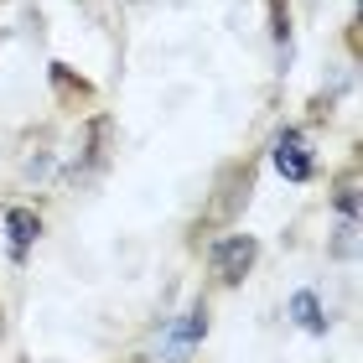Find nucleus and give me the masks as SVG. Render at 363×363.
I'll list each match as a JSON object with an SVG mask.
<instances>
[{"label": "nucleus", "instance_id": "nucleus-1", "mask_svg": "<svg viewBox=\"0 0 363 363\" xmlns=\"http://www.w3.org/2000/svg\"><path fill=\"white\" fill-rule=\"evenodd\" d=\"M208 259H213V270H218L223 286H239V280L250 275V265L259 259V239H255V234H223V239L208 250Z\"/></svg>", "mask_w": 363, "mask_h": 363}, {"label": "nucleus", "instance_id": "nucleus-2", "mask_svg": "<svg viewBox=\"0 0 363 363\" xmlns=\"http://www.w3.org/2000/svg\"><path fill=\"white\" fill-rule=\"evenodd\" d=\"M208 337V306H192L167 327V342H161V363H187V353Z\"/></svg>", "mask_w": 363, "mask_h": 363}, {"label": "nucleus", "instance_id": "nucleus-3", "mask_svg": "<svg viewBox=\"0 0 363 363\" xmlns=\"http://www.w3.org/2000/svg\"><path fill=\"white\" fill-rule=\"evenodd\" d=\"M270 161H275V172L286 177V182H311V151H306V140H301V130H280L275 135V151H270Z\"/></svg>", "mask_w": 363, "mask_h": 363}, {"label": "nucleus", "instance_id": "nucleus-4", "mask_svg": "<svg viewBox=\"0 0 363 363\" xmlns=\"http://www.w3.org/2000/svg\"><path fill=\"white\" fill-rule=\"evenodd\" d=\"M6 234H11V259L21 265L31 255V244H37V234H42V218L31 208H6Z\"/></svg>", "mask_w": 363, "mask_h": 363}, {"label": "nucleus", "instance_id": "nucleus-5", "mask_svg": "<svg viewBox=\"0 0 363 363\" xmlns=\"http://www.w3.org/2000/svg\"><path fill=\"white\" fill-rule=\"evenodd\" d=\"M291 322L301 327V333H311V337H327V317H322L317 291H296L291 296Z\"/></svg>", "mask_w": 363, "mask_h": 363}, {"label": "nucleus", "instance_id": "nucleus-6", "mask_svg": "<svg viewBox=\"0 0 363 363\" xmlns=\"http://www.w3.org/2000/svg\"><path fill=\"white\" fill-rule=\"evenodd\" d=\"M337 213L342 218H358V182H353V172L337 182Z\"/></svg>", "mask_w": 363, "mask_h": 363}, {"label": "nucleus", "instance_id": "nucleus-7", "mask_svg": "<svg viewBox=\"0 0 363 363\" xmlns=\"http://www.w3.org/2000/svg\"><path fill=\"white\" fill-rule=\"evenodd\" d=\"M358 250V218H342V228H337V244H333V255L337 259H348Z\"/></svg>", "mask_w": 363, "mask_h": 363}]
</instances>
